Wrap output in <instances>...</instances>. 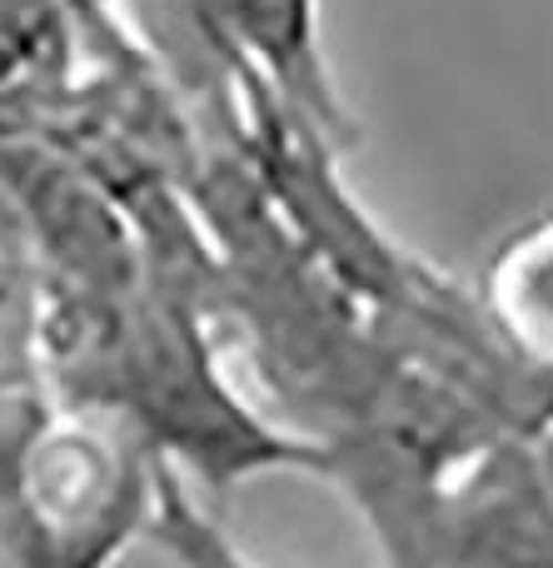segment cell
<instances>
[{
	"instance_id": "cell-1",
	"label": "cell",
	"mask_w": 553,
	"mask_h": 568,
	"mask_svg": "<svg viewBox=\"0 0 553 568\" xmlns=\"http://www.w3.org/2000/svg\"><path fill=\"white\" fill-rule=\"evenodd\" d=\"M205 16L219 30V50L245 45L249 75H259L279 100L319 120L335 140L349 135L319 45V0H205Z\"/></svg>"
},
{
	"instance_id": "cell-2",
	"label": "cell",
	"mask_w": 553,
	"mask_h": 568,
	"mask_svg": "<svg viewBox=\"0 0 553 568\" xmlns=\"http://www.w3.org/2000/svg\"><path fill=\"white\" fill-rule=\"evenodd\" d=\"M469 290L489 329L524 364L553 374V210L504 230Z\"/></svg>"
}]
</instances>
